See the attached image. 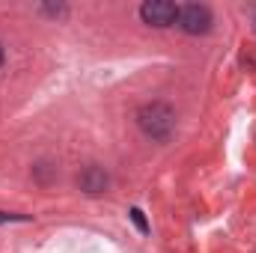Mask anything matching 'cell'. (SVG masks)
Here are the masks:
<instances>
[{
  "mask_svg": "<svg viewBox=\"0 0 256 253\" xmlns=\"http://www.w3.org/2000/svg\"><path fill=\"white\" fill-rule=\"evenodd\" d=\"M173 122H176V114H173L167 104H161V102L146 104V108L140 110V128H143L149 137H155V140H164V137L173 131Z\"/></svg>",
  "mask_w": 256,
  "mask_h": 253,
  "instance_id": "1",
  "label": "cell"
},
{
  "mask_svg": "<svg viewBox=\"0 0 256 253\" xmlns=\"http://www.w3.org/2000/svg\"><path fill=\"white\" fill-rule=\"evenodd\" d=\"M140 18L152 27H170L173 21H179V6L170 0H149V3H143Z\"/></svg>",
  "mask_w": 256,
  "mask_h": 253,
  "instance_id": "2",
  "label": "cell"
},
{
  "mask_svg": "<svg viewBox=\"0 0 256 253\" xmlns=\"http://www.w3.org/2000/svg\"><path fill=\"white\" fill-rule=\"evenodd\" d=\"M179 27L191 36H200V33H208L212 27V12L200 3H191L185 9H179Z\"/></svg>",
  "mask_w": 256,
  "mask_h": 253,
  "instance_id": "3",
  "label": "cell"
},
{
  "mask_svg": "<svg viewBox=\"0 0 256 253\" xmlns=\"http://www.w3.org/2000/svg\"><path fill=\"white\" fill-rule=\"evenodd\" d=\"M80 188L86 194H102L108 188V173L98 170V167H86V173L80 176Z\"/></svg>",
  "mask_w": 256,
  "mask_h": 253,
  "instance_id": "4",
  "label": "cell"
},
{
  "mask_svg": "<svg viewBox=\"0 0 256 253\" xmlns=\"http://www.w3.org/2000/svg\"><path fill=\"white\" fill-rule=\"evenodd\" d=\"M131 220L137 224V230H140V232H149V224H146V218H143V212H140V208H131Z\"/></svg>",
  "mask_w": 256,
  "mask_h": 253,
  "instance_id": "5",
  "label": "cell"
},
{
  "mask_svg": "<svg viewBox=\"0 0 256 253\" xmlns=\"http://www.w3.org/2000/svg\"><path fill=\"white\" fill-rule=\"evenodd\" d=\"M9 220H30L27 214H6V212H0V224H9Z\"/></svg>",
  "mask_w": 256,
  "mask_h": 253,
  "instance_id": "6",
  "label": "cell"
},
{
  "mask_svg": "<svg viewBox=\"0 0 256 253\" xmlns=\"http://www.w3.org/2000/svg\"><path fill=\"white\" fill-rule=\"evenodd\" d=\"M0 66H3V48H0Z\"/></svg>",
  "mask_w": 256,
  "mask_h": 253,
  "instance_id": "7",
  "label": "cell"
}]
</instances>
